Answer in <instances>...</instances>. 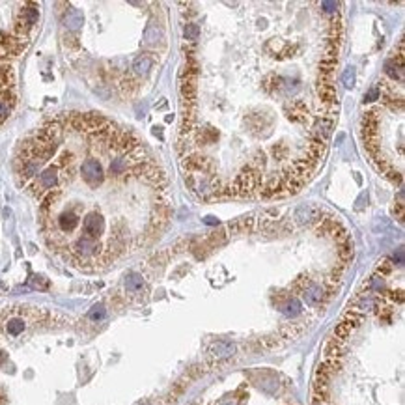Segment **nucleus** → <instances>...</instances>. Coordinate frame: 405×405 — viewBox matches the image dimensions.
<instances>
[{
  "label": "nucleus",
  "instance_id": "obj_1",
  "mask_svg": "<svg viewBox=\"0 0 405 405\" xmlns=\"http://www.w3.org/2000/svg\"><path fill=\"white\" fill-rule=\"evenodd\" d=\"M152 162L144 142L99 112H64L22 138L15 181L38 204L47 249L81 271L112 267L146 247L140 222Z\"/></svg>",
  "mask_w": 405,
  "mask_h": 405
},
{
  "label": "nucleus",
  "instance_id": "obj_2",
  "mask_svg": "<svg viewBox=\"0 0 405 405\" xmlns=\"http://www.w3.org/2000/svg\"><path fill=\"white\" fill-rule=\"evenodd\" d=\"M39 22V4H0V127L17 105V73L13 60L32 43Z\"/></svg>",
  "mask_w": 405,
  "mask_h": 405
},
{
  "label": "nucleus",
  "instance_id": "obj_3",
  "mask_svg": "<svg viewBox=\"0 0 405 405\" xmlns=\"http://www.w3.org/2000/svg\"><path fill=\"white\" fill-rule=\"evenodd\" d=\"M235 353V346L230 344V342H217L213 346L209 347V362L211 364H215V362H221L228 356H232Z\"/></svg>",
  "mask_w": 405,
  "mask_h": 405
},
{
  "label": "nucleus",
  "instance_id": "obj_4",
  "mask_svg": "<svg viewBox=\"0 0 405 405\" xmlns=\"http://www.w3.org/2000/svg\"><path fill=\"white\" fill-rule=\"evenodd\" d=\"M286 112L288 118L295 122V124H304L308 120V110H306V103L301 101V99H293V101L286 103Z\"/></svg>",
  "mask_w": 405,
  "mask_h": 405
},
{
  "label": "nucleus",
  "instance_id": "obj_5",
  "mask_svg": "<svg viewBox=\"0 0 405 405\" xmlns=\"http://www.w3.org/2000/svg\"><path fill=\"white\" fill-rule=\"evenodd\" d=\"M318 96L321 98V103H323V107H330V105H335L338 103V96H336V88L332 86V82L330 81H319L318 82Z\"/></svg>",
  "mask_w": 405,
  "mask_h": 405
},
{
  "label": "nucleus",
  "instance_id": "obj_6",
  "mask_svg": "<svg viewBox=\"0 0 405 405\" xmlns=\"http://www.w3.org/2000/svg\"><path fill=\"white\" fill-rule=\"evenodd\" d=\"M295 217H297L299 222H319L321 221V209L316 205H301Z\"/></svg>",
  "mask_w": 405,
  "mask_h": 405
},
{
  "label": "nucleus",
  "instance_id": "obj_7",
  "mask_svg": "<svg viewBox=\"0 0 405 405\" xmlns=\"http://www.w3.org/2000/svg\"><path fill=\"white\" fill-rule=\"evenodd\" d=\"M325 297V292L323 288L318 286V284H310V286L304 290V301H306V304H310V306H316V304H319L321 301H323Z\"/></svg>",
  "mask_w": 405,
  "mask_h": 405
},
{
  "label": "nucleus",
  "instance_id": "obj_8",
  "mask_svg": "<svg viewBox=\"0 0 405 405\" xmlns=\"http://www.w3.org/2000/svg\"><path fill=\"white\" fill-rule=\"evenodd\" d=\"M153 65V58L150 54H138L133 62V71L135 75H148V71L152 69Z\"/></svg>",
  "mask_w": 405,
  "mask_h": 405
},
{
  "label": "nucleus",
  "instance_id": "obj_9",
  "mask_svg": "<svg viewBox=\"0 0 405 405\" xmlns=\"http://www.w3.org/2000/svg\"><path fill=\"white\" fill-rule=\"evenodd\" d=\"M159 39H161V30H159V27H157L155 22L152 21L146 27V30H144V43H146V45H155Z\"/></svg>",
  "mask_w": 405,
  "mask_h": 405
},
{
  "label": "nucleus",
  "instance_id": "obj_10",
  "mask_svg": "<svg viewBox=\"0 0 405 405\" xmlns=\"http://www.w3.org/2000/svg\"><path fill=\"white\" fill-rule=\"evenodd\" d=\"M280 310L286 314V316H297V314L303 310V306L299 303V299L292 297V299H288L284 304H280Z\"/></svg>",
  "mask_w": 405,
  "mask_h": 405
},
{
  "label": "nucleus",
  "instance_id": "obj_11",
  "mask_svg": "<svg viewBox=\"0 0 405 405\" xmlns=\"http://www.w3.org/2000/svg\"><path fill=\"white\" fill-rule=\"evenodd\" d=\"M385 67H387V73H389L392 79H401V77H403V71H401L403 65H400L398 62H394V60H387Z\"/></svg>",
  "mask_w": 405,
  "mask_h": 405
},
{
  "label": "nucleus",
  "instance_id": "obj_12",
  "mask_svg": "<svg viewBox=\"0 0 405 405\" xmlns=\"http://www.w3.org/2000/svg\"><path fill=\"white\" fill-rule=\"evenodd\" d=\"M392 267H394V264L390 261V258L379 259V261H377V267H375V275L383 278L385 275H389L390 271H392Z\"/></svg>",
  "mask_w": 405,
  "mask_h": 405
},
{
  "label": "nucleus",
  "instance_id": "obj_13",
  "mask_svg": "<svg viewBox=\"0 0 405 405\" xmlns=\"http://www.w3.org/2000/svg\"><path fill=\"white\" fill-rule=\"evenodd\" d=\"M198 34H200V28H198V25H195V22H189L183 30L185 39H190V41H193V39H198Z\"/></svg>",
  "mask_w": 405,
  "mask_h": 405
},
{
  "label": "nucleus",
  "instance_id": "obj_14",
  "mask_svg": "<svg viewBox=\"0 0 405 405\" xmlns=\"http://www.w3.org/2000/svg\"><path fill=\"white\" fill-rule=\"evenodd\" d=\"M342 82H344V86L346 88H353V84H355V69H353V67H347V69L344 71Z\"/></svg>",
  "mask_w": 405,
  "mask_h": 405
},
{
  "label": "nucleus",
  "instance_id": "obj_15",
  "mask_svg": "<svg viewBox=\"0 0 405 405\" xmlns=\"http://www.w3.org/2000/svg\"><path fill=\"white\" fill-rule=\"evenodd\" d=\"M271 153H273V157H275V159H286V157H288V148L280 144V146L273 148V150H271Z\"/></svg>",
  "mask_w": 405,
  "mask_h": 405
},
{
  "label": "nucleus",
  "instance_id": "obj_16",
  "mask_svg": "<svg viewBox=\"0 0 405 405\" xmlns=\"http://www.w3.org/2000/svg\"><path fill=\"white\" fill-rule=\"evenodd\" d=\"M136 288H142V278L138 275H131V278H129V290H136Z\"/></svg>",
  "mask_w": 405,
  "mask_h": 405
},
{
  "label": "nucleus",
  "instance_id": "obj_17",
  "mask_svg": "<svg viewBox=\"0 0 405 405\" xmlns=\"http://www.w3.org/2000/svg\"><path fill=\"white\" fill-rule=\"evenodd\" d=\"M321 8H323L327 13H335L338 10V2H321Z\"/></svg>",
  "mask_w": 405,
  "mask_h": 405
},
{
  "label": "nucleus",
  "instance_id": "obj_18",
  "mask_svg": "<svg viewBox=\"0 0 405 405\" xmlns=\"http://www.w3.org/2000/svg\"><path fill=\"white\" fill-rule=\"evenodd\" d=\"M381 98V93H379V88H372L370 92L366 93V101H373V99Z\"/></svg>",
  "mask_w": 405,
  "mask_h": 405
}]
</instances>
